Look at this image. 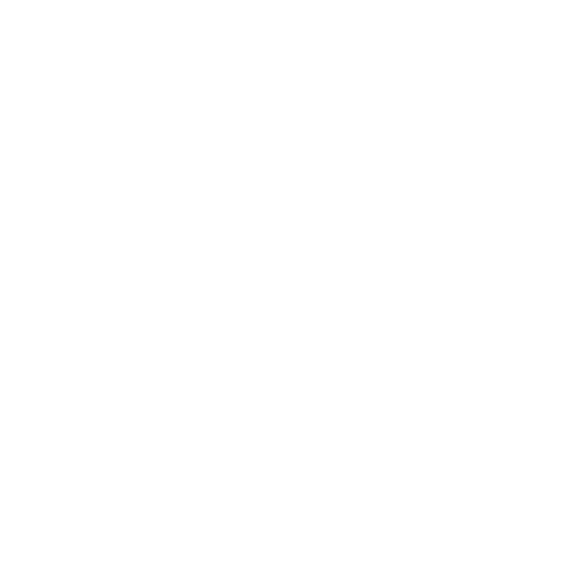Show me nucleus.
Here are the masks:
<instances>
[]
</instances>
